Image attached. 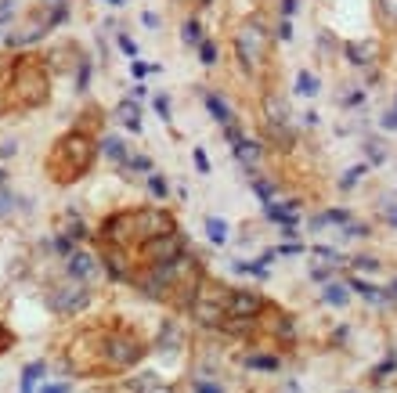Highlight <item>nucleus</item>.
Segmentation results:
<instances>
[{
    "mask_svg": "<svg viewBox=\"0 0 397 393\" xmlns=\"http://www.w3.org/2000/svg\"><path fill=\"white\" fill-rule=\"evenodd\" d=\"M145 357V343H141L130 328H113V325H105V332H101V365L98 372H123V368H130L137 365V361Z\"/></svg>",
    "mask_w": 397,
    "mask_h": 393,
    "instance_id": "nucleus-2",
    "label": "nucleus"
},
{
    "mask_svg": "<svg viewBox=\"0 0 397 393\" xmlns=\"http://www.w3.org/2000/svg\"><path fill=\"white\" fill-rule=\"evenodd\" d=\"M347 58H351L354 66H369V58H376V43H372V40L347 43Z\"/></svg>",
    "mask_w": 397,
    "mask_h": 393,
    "instance_id": "nucleus-8",
    "label": "nucleus"
},
{
    "mask_svg": "<svg viewBox=\"0 0 397 393\" xmlns=\"http://www.w3.org/2000/svg\"><path fill=\"white\" fill-rule=\"evenodd\" d=\"M94 271V260L87 256V253H76V256H69V274L72 278H87Z\"/></svg>",
    "mask_w": 397,
    "mask_h": 393,
    "instance_id": "nucleus-11",
    "label": "nucleus"
},
{
    "mask_svg": "<svg viewBox=\"0 0 397 393\" xmlns=\"http://www.w3.org/2000/svg\"><path fill=\"white\" fill-rule=\"evenodd\" d=\"M199 51H202V61H206V66H213V61H217V47H213L210 40H202Z\"/></svg>",
    "mask_w": 397,
    "mask_h": 393,
    "instance_id": "nucleus-24",
    "label": "nucleus"
},
{
    "mask_svg": "<svg viewBox=\"0 0 397 393\" xmlns=\"http://www.w3.org/2000/svg\"><path fill=\"white\" fill-rule=\"evenodd\" d=\"M206 231H210V239H213L217 245L228 239V224H224V220H220V216H210V220H206Z\"/></svg>",
    "mask_w": 397,
    "mask_h": 393,
    "instance_id": "nucleus-16",
    "label": "nucleus"
},
{
    "mask_svg": "<svg viewBox=\"0 0 397 393\" xmlns=\"http://www.w3.org/2000/svg\"><path fill=\"white\" fill-rule=\"evenodd\" d=\"M148 188H152V192H155L159 199H166V195H170V188H166V181H163V177H159V174H152V181H148Z\"/></svg>",
    "mask_w": 397,
    "mask_h": 393,
    "instance_id": "nucleus-23",
    "label": "nucleus"
},
{
    "mask_svg": "<svg viewBox=\"0 0 397 393\" xmlns=\"http://www.w3.org/2000/svg\"><path fill=\"white\" fill-rule=\"evenodd\" d=\"M347 220H351V213H347V210H329L322 216H314V228H322V224H347Z\"/></svg>",
    "mask_w": 397,
    "mask_h": 393,
    "instance_id": "nucleus-17",
    "label": "nucleus"
},
{
    "mask_svg": "<svg viewBox=\"0 0 397 393\" xmlns=\"http://www.w3.org/2000/svg\"><path fill=\"white\" fill-rule=\"evenodd\" d=\"M90 155H94L90 137L79 134V130H72V134H66V137L55 145L51 159H47V170L55 174V181L69 184V181H76V177L90 166Z\"/></svg>",
    "mask_w": 397,
    "mask_h": 393,
    "instance_id": "nucleus-1",
    "label": "nucleus"
},
{
    "mask_svg": "<svg viewBox=\"0 0 397 393\" xmlns=\"http://www.w3.org/2000/svg\"><path fill=\"white\" fill-rule=\"evenodd\" d=\"M383 127H387V130H397V112H394V108L383 116Z\"/></svg>",
    "mask_w": 397,
    "mask_h": 393,
    "instance_id": "nucleus-30",
    "label": "nucleus"
},
{
    "mask_svg": "<svg viewBox=\"0 0 397 393\" xmlns=\"http://www.w3.org/2000/svg\"><path fill=\"white\" fill-rule=\"evenodd\" d=\"M235 155H238V159H242L246 166H253V163H257V155H260V148L253 145V141L238 137V141H235Z\"/></svg>",
    "mask_w": 397,
    "mask_h": 393,
    "instance_id": "nucleus-12",
    "label": "nucleus"
},
{
    "mask_svg": "<svg viewBox=\"0 0 397 393\" xmlns=\"http://www.w3.org/2000/svg\"><path fill=\"white\" fill-rule=\"evenodd\" d=\"M195 166L202 170V174H210V159H206V152H202V148H195Z\"/></svg>",
    "mask_w": 397,
    "mask_h": 393,
    "instance_id": "nucleus-27",
    "label": "nucleus"
},
{
    "mask_svg": "<svg viewBox=\"0 0 397 393\" xmlns=\"http://www.w3.org/2000/svg\"><path fill=\"white\" fill-rule=\"evenodd\" d=\"M296 94H318V76L307 72V69L300 72V76H296Z\"/></svg>",
    "mask_w": 397,
    "mask_h": 393,
    "instance_id": "nucleus-19",
    "label": "nucleus"
},
{
    "mask_svg": "<svg viewBox=\"0 0 397 393\" xmlns=\"http://www.w3.org/2000/svg\"><path fill=\"white\" fill-rule=\"evenodd\" d=\"M192 386H195V393H224V386H217V383H206V379H195Z\"/></svg>",
    "mask_w": 397,
    "mask_h": 393,
    "instance_id": "nucleus-26",
    "label": "nucleus"
},
{
    "mask_svg": "<svg viewBox=\"0 0 397 393\" xmlns=\"http://www.w3.org/2000/svg\"><path fill=\"white\" fill-rule=\"evenodd\" d=\"M246 368L275 372V368H278V357H267V354H249V357H246Z\"/></svg>",
    "mask_w": 397,
    "mask_h": 393,
    "instance_id": "nucleus-15",
    "label": "nucleus"
},
{
    "mask_svg": "<svg viewBox=\"0 0 397 393\" xmlns=\"http://www.w3.org/2000/svg\"><path fill=\"white\" fill-rule=\"evenodd\" d=\"M113 4H119V0H113Z\"/></svg>",
    "mask_w": 397,
    "mask_h": 393,
    "instance_id": "nucleus-37",
    "label": "nucleus"
},
{
    "mask_svg": "<svg viewBox=\"0 0 397 393\" xmlns=\"http://www.w3.org/2000/svg\"><path fill=\"white\" fill-rule=\"evenodd\" d=\"M0 177H4V174H0Z\"/></svg>",
    "mask_w": 397,
    "mask_h": 393,
    "instance_id": "nucleus-39",
    "label": "nucleus"
},
{
    "mask_svg": "<svg viewBox=\"0 0 397 393\" xmlns=\"http://www.w3.org/2000/svg\"><path fill=\"white\" fill-rule=\"evenodd\" d=\"M325 303L343 307V303H347V289H343V285H329V289H325Z\"/></svg>",
    "mask_w": 397,
    "mask_h": 393,
    "instance_id": "nucleus-21",
    "label": "nucleus"
},
{
    "mask_svg": "<svg viewBox=\"0 0 397 393\" xmlns=\"http://www.w3.org/2000/svg\"><path fill=\"white\" fill-rule=\"evenodd\" d=\"M379 19L397 29V0H379Z\"/></svg>",
    "mask_w": 397,
    "mask_h": 393,
    "instance_id": "nucleus-20",
    "label": "nucleus"
},
{
    "mask_svg": "<svg viewBox=\"0 0 397 393\" xmlns=\"http://www.w3.org/2000/svg\"><path fill=\"white\" fill-rule=\"evenodd\" d=\"M235 47H238L242 66H246V69H257L260 58H264V26H260V22H246V26L235 33Z\"/></svg>",
    "mask_w": 397,
    "mask_h": 393,
    "instance_id": "nucleus-4",
    "label": "nucleus"
},
{
    "mask_svg": "<svg viewBox=\"0 0 397 393\" xmlns=\"http://www.w3.org/2000/svg\"><path fill=\"white\" fill-rule=\"evenodd\" d=\"M40 393H69V383H58V386H43Z\"/></svg>",
    "mask_w": 397,
    "mask_h": 393,
    "instance_id": "nucleus-32",
    "label": "nucleus"
},
{
    "mask_svg": "<svg viewBox=\"0 0 397 393\" xmlns=\"http://www.w3.org/2000/svg\"><path fill=\"white\" fill-rule=\"evenodd\" d=\"M278 8H282V14H293V11H296V0H282Z\"/></svg>",
    "mask_w": 397,
    "mask_h": 393,
    "instance_id": "nucleus-34",
    "label": "nucleus"
},
{
    "mask_svg": "<svg viewBox=\"0 0 397 393\" xmlns=\"http://www.w3.org/2000/svg\"><path fill=\"white\" fill-rule=\"evenodd\" d=\"M278 37H282V40H289V37H293V26H289V22H282V26H278Z\"/></svg>",
    "mask_w": 397,
    "mask_h": 393,
    "instance_id": "nucleus-33",
    "label": "nucleus"
},
{
    "mask_svg": "<svg viewBox=\"0 0 397 393\" xmlns=\"http://www.w3.org/2000/svg\"><path fill=\"white\" fill-rule=\"evenodd\" d=\"M390 296H397V281H394V285H390Z\"/></svg>",
    "mask_w": 397,
    "mask_h": 393,
    "instance_id": "nucleus-36",
    "label": "nucleus"
},
{
    "mask_svg": "<svg viewBox=\"0 0 397 393\" xmlns=\"http://www.w3.org/2000/svg\"><path fill=\"white\" fill-rule=\"evenodd\" d=\"M155 108H159V116H170V101L163 98V94H159V98H155Z\"/></svg>",
    "mask_w": 397,
    "mask_h": 393,
    "instance_id": "nucleus-29",
    "label": "nucleus"
},
{
    "mask_svg": "<svg viewBox=\"0 0 397 393\" xmlns=\"http://www.w3.org/2000/svg\"><path fill=\"white\" fill-rule=\"evenodd\" d=\"M394 365H397V357H387V361H383V365H379V368L372 372V379L379 383V379H383V375H390V372H394Z\"/></svg>",
    "mask_w": 397,
    "mask_h": 393,
    "instance_id": "nucleus-25",
    "label": "nucleus"
},
{
    "mask_svg": "<svg viewBox=\"0 0 397 393\" xmlns=\"http://www.w3.org/2000/svg\"><path fill=\"white\" fill-rule=\"evenodd\" d=\"M383 216H387V224L397 228V206H383Z\"/></svg>",
    "mask_w": 397,
    "mask_h": 393,
    "instance_id": "nucleus-31",
    "label": "nucleus"
},
{
    "mask_svg": "<svg viewBox=\"0 0 397 393\" xmlns=\"http://www.w3.org/2000/svg\"><path fill=\"white\" fill-rule=\"evenodd\" d=\"M116 119H119V123H126L130 130H137V127H141V108H137L134 101H123V105L116 108Z\"/></svg>",
    "mask_w": 397,
    "mask_h": 393,
    "instance_id": "nucleus-9",
    "label": "nucleus"
},
{
    "mask_svg": "<svg viewBox=\"0 0 397 393\" xmlns=\"http://www.w3.org/2000/svg\"><path fill=\"white\" fill-rule=\"evenodd\" d=\"M351 289H358V292L365 296V300H372V303L383 300V292H379L376 285H369V281H361V278H351Z\"/></svg>",
    "mask_w": 397,
    "mask_h": 393,
    "instance_id": "nucleus-18",
    "label": "nucleus"
},
{
    "mask_svg": "<svg viewBox=\"0 0 397 393\" xmlns=\"http://www.w3.org/2000/svg\"><path fill=\"white\" fill-rule=\"evenodd\" d=\"M87 303H90V292L79 289V285H72V289H55V292H51V307H55V314H61V318H72V314H79Z\"/></svg>",
    "mask_w": 397,
    "mask_h": 393,
    "instance_id": "nucleus-6",
    "label": "nucleus"
},
{
    "mask_svg": "<svg viewBox=\"0 0 397 393\" xmlns=\"http://www.w3.org/2000/svg\"><path fill=\"white\" fill-rule=\"evenodd\" d=\"M47 372V365L43 361H33V365H29L26 372H22V386H19V393H33V386H37V379Z\"/></svg>",
    "mask_w": 397,
    "mask_h": 393,
    "instance_id": "nucleus-10",
    "label": "nucleus"
},
{
    "mask_svg": "<svg viewBox=\"0 0 397 393\" xmlns=\"http://www.w3.org/2000/svg\"><path fill=\"white\" fill-rule=\"evenodd\" d=\"M101 260H105V271L113 281H134V271H130V260H126V253L119 245H108L101 249Z\"/></svg>",
    "mask_w": 397,
    "mask_h": 393,
    "instance_id": "nucleus-7",
    "label": "nucleus"
},
{
    "mask_svg": "<svg viewBox=\"0 0 397 393\" xmlns=\"http://www.w3.org/2000/svg\"><path fill=\"white\" fill-rule=\"evenodd\" d=\"M184 256V239L177 231H166V234H155V239L141 242V260H148L145 267H155V263H173Z\"/></svg>",
    "mask_w": 397,
    "mask_h": 393,
    "instance_id": "nucleus-3",
    "label": "nucleus"
},
{
    "mask_svg": "<svg viewBox=\"0 0 397 393\" xmlns=\"http://www.w3.org/2000/svg\"><path fill=\"white\" fill-rule=\"evenodd\" d=\"M394 112H397V105H394Z\"/></svg>",
    "mask_w": 397,
    "mask_h": 393,
    "instance_id": "nucleus-38",
    "label": "nucleus"
},
{
    "mask_svg": "<svg viewBox=\"0 0 397 393\" xmlns=\"http://www.w3.org/2000/svg\"><path fill=\"white\" fill-rule=\"evenodd\" d=\"M206 108H210V112H213L220 123H224V127H231V112L224 108V101H220L217 94H206Z\"/></svg>",
    "mask_w": 397,
    "mask_h": 393,
    "instance_id": "nucleus-13",
    "label": "nucleus"
},
{
    "mask_svg": "<svg viewBox=\"0 0 397 393\" xmlns=\"http://www.w3.org/2000/svg\"><path fill=\"white\" fill-rule=\"evenodd\" d=\"M8 202H11L8 195H0V213H8Z\"/></svg>",
    "mask_w": 397,
    "mask_h": 393,
    "instance_id": "nucleus-35",
    "label": "nucleus"
},
{
    "mask_svg": "<svg viewBox=\"0 0 397 393\" xmlns=\"http://www.w3.org/2000/svg\"><path fill=\"white\" fill-rule=\"evenodd\" d=\"M184 43H202V29H199L195 19H192V22H184Z\"/></svg>",
    "mask_w": 397,
    "mask_h": 393,
    "instance_id": "nucleus-22",
    "label": "nucleus"
},
{
    "mask_svg": "<svg viewBox=\"0 0 397 393\" xmlns=\"http://www.w3.org/2000/svg\"><path fill=\"white\" fill-rule=\"evenodd\" d=\"M361 177V166H354V170H347V177H343V188H351L354 181Z\"/></svg>",
    "mask_w": 397,
    "mask_h": 393,
    "instance_id": "nucleus-28",
    "label": "nucleus"
},
{
    "mask_svg": "<svg viewBox=\"0 0 397 393\" xmlns=\"http://www.w3.org/2000/svg\"><path fill=\"white\" fill-rule=\"evenodd\" d=\"M264 310V300L257 292H246V289H228V300H224V318H246V321H257Z\"/></svg>",
    "mask_w": 397,
    "mask_h": 393,
    "instance_id": "nucleus-5",
    "label": "nucleus"
},
{
    "mask_svg": "<svg viewBox=\"0 0 397 393\" xmlns=\"http://www.w3.org/2000/svg\"><path fill=\"white\" fill-rule=\"evenodd\" d=\"M101 148H105V155H113L116 163H126V159H130V155H126V145H123V141H116V137H105Z\"/></svg>",
    "mask_w": 397,
    "mask_h": 393,
    "instance_id": "nucleus-14",
    "label": "nucleus"
}]
</instances>
